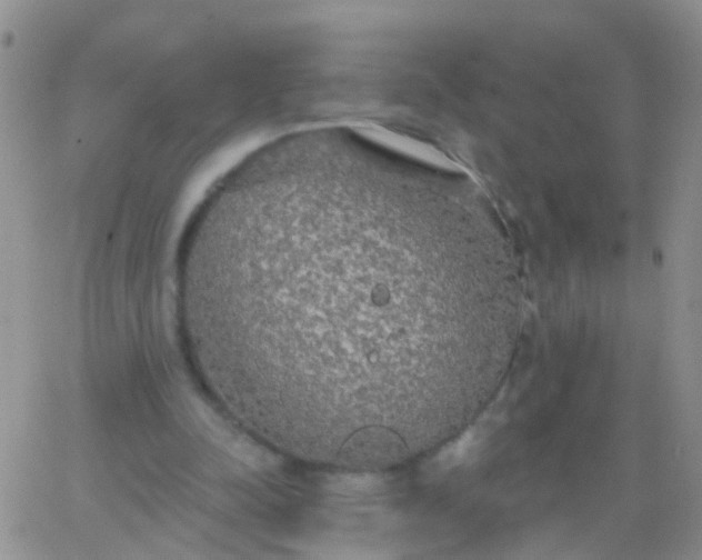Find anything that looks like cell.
Segmentation results:
<instances>
[{
    "label": "cell",
    "instance_id": "6da1fadb",
    "mask_svg": "<svg viewBox=\"0 0 702 560\" xmlns=\"http://www.w3.org/2000/svg\"><path fill=\"white\" fill-rule=\"evenodd\" d=\"M435 200L400 171L344 163L260 178L202 220L184 287L259 427L347 453L438 431L450 280Z\"/></svg>",
    "mask_w": 702,
    "mask_h": 560
}]
</instances>
